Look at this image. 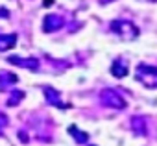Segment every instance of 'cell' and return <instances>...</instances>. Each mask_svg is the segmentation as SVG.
<instances>
[{
    "instance_id": "1",
    "label": "cell",
    "mask_w": 157,
    "mask_h": 146,
    "mask_svg": "<svg viewBox=\"0 0 157 146\" xmlns=\"http://www.w3.org/2000/svg\"><path fill=\"white\" fill-rule=\"evenodd\" d=\"M135 78H137V82H140L144 87H148V89H157V67L140 63V65L137 67Z\"/></svg>"
},
{
    "instance_id": "2",
    "label": "cell",
    "mask_w": 157,
    "mask_h": 146,
    "mask_svg": "<svg viewBox=\"0 0 157 146\" xmlns=\"http://www.w3.org/2000/svg\"><path fill=\"white\" fill-rule=\"evenodd\" d=\"M111 30L124 41H133L139 37V28L131 22V21H126V19H120V21H113L111 22Z\"/></svg>"
},
{
    "instance_id": "3",
    "label": "cell",
    "mask_w": 157,
    "mask_h": 146,
    "mask_svg": "<svg viewBox=\"0 0 157 146\" xmlns=\"http://www.w3.org/2000/svg\"><path fill=\"white\" fill-rule=\"evenodd\" d=\"M100 100L105 107H113V109H126V100L113 89H104L100 93Z\"/></svg>"
},
{
    "instance_id": "4",
    "label": "cell",
    "mask_w": 157,
    "mask_h": 146,
    "mask_svg": "<svg viewBox=\"0 0 157 146\" xmlns=\"http://www.w3.org/2000/svg\"><path fill=\"white\" fill-rule=\"evenodd\" d=\"M8 63L17 65V67H22V68H32V70H37V68H39V61H37L35 57L22 59L21 56H10V57H8Z\"/></svg>"
},
{
    "instance_id": "5",
    "label": "cell",
    "mask_w": 157,
    "mask_h": 146,
    "mask_svg": "<svg viewBox=\"0 0 157 146\" xmlns=\"http://www.w3.org/2000/svg\"><path fill=\"white\" fill-rule=\"evenodd\" d=\"M61 26H63V19L59 15H46L44 21H43V30L46 33H52V32L59 30Z\"/></svg>"
},
{
    "instance_id": "6",
    "label": "cell",
    "mask_w": 157,
    "mask_h": 146,
    "mask_svg": "<svg viewBox=\"0 0 157 146\" xmlns=\"http://www.w3.org/2000/svg\"><path fill=\"white\" fill-rule=\"evenodd\" d=\"M44 98H46V102L50 104V106H56V107H68L67 104H61V94H59V91H56L54 87H44Z\"/></svg>"
},
{
    "instance_id": "7",
    "label": "cell",
    "mask_w": 157,
    "mask_h": 146,
    "mask_svg": "<svg viewBox=\"0 0 157 146\" xmlns=\"http://www.w3.org/2000/svg\"><path fill=\"white\" fill-rule=\"evenodd\" d=\"M128 72H129V67H128V63L122 61V59H117V61L111 65V74H113L115 78H126Z\"/></svg>"
},
{
    "instance_id": "8",
    "label": "cell",
    "mask_w": 157,
    "mask_h": 146,
    "mask_svg": "<svg viewBox=\"0 0 157 146\" xmlns=\"http://www.w3.org/2000/svg\"><path fill=\"white\" fill-rule=\"evenodd\" d=\"M19 78L13 74V72H8V70H0V89H8L10 85L17 83Z\"/></svg>"
},
{
    "instance_id": "9",
    "label": "cell",
    "mask_w": 157,
    "mask_h": 146,
    "mask_svg": "<svg viewBox=\"0 0 157 146\" xmlns=\"http://www.w3.org/2000/svg\"><path fill=\"white\" fill-rule=\"evenodd\" d=\"M17 43V33H0V50H10Z\"/></svg>"
},
{
    "instance_id": "10",
    "label": "cell",
    "mask_w": 157,
    "mask_h": 146,
    "mask_svg": "<svg viewBox=\"0 0 157 146\" xmlns=\"http://www.w3.org/2000/svg\"><path fill=\"white\" fill-rule=\"evenodd\" d=\"M68 133L74 137V140L78 142V144H85L87 140H89V133H85V131H80L76 126H70L68 128Z\"/></svg>"
},
{
    "instance_id": "11",
    "label": "cell",
    "mask_w": 157,
    "mask_h": 146,
    "mask_svg": "<svg viewBox=\"0 0 157 146\" xmlns=\"http://www.w3.org/2000/svg\"><path fill=\"white\" fill-rule=\"evenodd\" d=\"M131 128L137 135H146V120L142 117H135L131 118Z\"/></svg>"
},
{
    "instance_id": "12",
    "label": "cell",
    "mask_w": 157,
    "mask_h": 146,
    "mask_svg": "<svg viewBox=\"0 0 157 146\" xmlns=\"http://www.w3.org/2000/svg\"><path fill=\"white\" fill-rule=\"evenodd\" d=\"M22 98H24V93L22 91H13L11 96L8 98V106H19Z\"/></svg>"
},
{
    "instance_id": "13",
    "label": "cell",
    "mask_w": 157,
    "mask_h": 146,
    "mask_svg": "<svg viewBox=\"0 0 157 146\" xmlns=\"http://www.w3.org/2000/svg\"><path fill=\"white\" fill-rule=\"evenodd\" d=\"M6 124H8V118H6V115H2V113H0V133L4 131Z\"/></svg>"
},
{
    "instance_id": "14",
    "label": "cell",
    "mask_w": 157,
    "mask_h": 146,
    "mask_svg": "<svg viewBox=\"0 0 157 146\" xmlns=\"http://www.w3.org/2000/svg\"><path fill=\"white\" fill-rule=\"evenodd\" d=\"M43 6H44V8H50V6H54V0H43Z\"/></svg>"
},
{
    "instance_id": "15",
    "label": "cell",
    "mask_w": 157,
    "mask_h": 146,
    "mask_svg": "<svg viewBox=\"0 0 157 146\" xmlns=\"http://www.w3.org/2000/svg\"><path fill=\"white\" fill-rule=\"evenodd\" d=\"M91 146H94V144H91Z\"/></svg>"
}]
</instances>
